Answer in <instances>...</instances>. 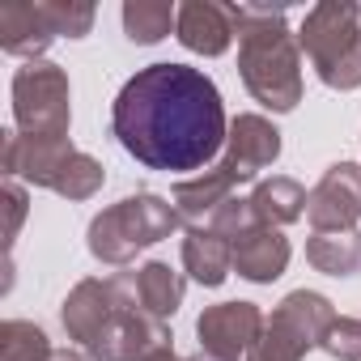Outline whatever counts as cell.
I'll list each match as a JSON object with an SVG mask.
<instances>
[{"mask_svg":"<svg viewBox=\"0 0 361 361\" xmlns=\"http://www.w3.org/2000/svg\"><path fill=\"white\" fill-rule=\"evenodd\" d=\"M289 255H293V247H289V238L281 230L255 226L251 234H243L234 243V272L243 281H251V285H272V281L285 276Z\"/></svg>","mask_w":361,"mask_h":361,"instance_id":"cell-14","label":"cell"},{"mask_svg":"<svg viewBox=\"0 0 361 361\" xmlns=\"http://www.w3.org/2000/svg\"><path fill=\"white\" fill-rule=\"evenodd\" d=\"M336 323V310L323 293L314 289H293L276 302V310L268 314V327L259 336V353L276 357V361H302L310 348L323 344L327 327Z\"/></svg>","mask_w":361,"mask_h":361,"instance_id":"cell-6","label":"cell"},{"mask_svg":"<svg viewBox=\"0 0 361 361\" xmlns=\"http://www.w3.org/2000/svg\"><path fill=\"white\" fill-rule=\"evenodd\" d=\"M115 285H119V306L106 319V327L98 331V340L85 348V357L90 361H140L153 348H166L174 336L161 319L140 310L136 289H132V272H115Z\"/></svg>","mask_w":361,"mask_h":361,"instance_id":"cell-7","label":"cell"},{"mask_svg":"<svg viewBox=\"0 0 361 361\" xmlns=\"http://www.w3.org/2000/svg\"><path fill=\"white\" fill-rule=\"evenodd\" d=\"M247 200H251L259 226L285 230V226H293L298 217H306V200H310V192L298 183V178H289V174H272V178H259Z\"/></svg>","mask_w":361,"mask_h":361,"instance_id":"cell-17","label":"cell"},{"mask_svg":"<svg viewBox=\"0 0 361 361\" xmlns=\"http://www.w3.org/2000/svg\"><path fill=\"white\" fill-rule=\"evenodd\" d=\"M102 183H106V170H102V161L77 149V153L64 161V170L56 174L51 192H56V196H64V200H94V196L102 192Z\"/></svg>","mask_w":361,"mask_h":361,"instance_id":"cell-22","label":"cell"},{"mask_svg":"<svg viewBox=\"0 0 361 361\" xmlns=\"http://www.w3.org/2000/svg\"><path fill=\"white\" fill-rule=\"evenodd\" d=\"M268 327V314L255 302H217L204 306L196 319V336H200V353L221 357V361H247V353L259 344Z\"/></svg>","mask_w":361,"mask_h":361,"instance_id":"cell-8","label":"cell"},{"mask_svg":"<svg viewBox=\"0 0 361 361\" xmlns=\"http://www.w3.org/2000/svg\"><path fill=\"white\" fill-rule=\"evenodd\" d=\"M298 47L327 90H361V5L353 0H319L306 9Z\"/></svg>","mask_w":361,"mask_h":361,"instance_id":"cell-3","label":"cell"},{"mask_svg":"<svg viewBox=\"0 0 361 361\" xmlns=\"http://www.w3.org/2000/svg\"><path fill=\"white\" fill-rule=\"evenodd\" d=\"M183 268H188V276L196 285L217 289L234 272V243H226L209 226H188V234H183Z\"/></svg>","mask_w":361,"mask_h":361,"instance_id":"cell-16","label":"cell"},{"mask_svg":"<svg viewBox=\"0 0 361 361\" xmlns=\"http://www.w3.org/2000/svg\"><path fill=\"white\" fill-rule=\"evenodd\" d=\"M51 361H90V357H85V353H73V348H64V353H56Z\"/></svg>","mask_w":361,"mask_h":361,"instance_id":"cell-28","label":"cell"},{"mask_svg":"<svg viewBox=\"0 0 361 361\" xmlns=\"http://www.w3.org/2000/svg\"><path fill=\"white\" fill-rule=\"evenodd\" d=\"M13 128L26 140H73V85L60 64L35 60L13 73Z\"/></svg>","mask_w":361,"mask_h":361,"instance_id":"cell-5","label":"cell"},{"mask_svg":"<svg viewBox=\"0 0 361 361\" xmlns=\"http://www.w3.org/2000/svg\"><path fill=\"white\" fill-rule=\"evenodd\" d=\"M111 136L145 170H204L230 136L221 90L192 64H145L111 102Z\"/></svg>","mask_w":361,"mask_h":361,"instance_id":"cell-1","label":"cell"},{"mask_svg":"<svg viewBox=\"0 0 361 361\" xmlns=\"http://www.w3.org/2000/svg\"><path fill=\"white\" fill-rule=\"evenodd\" d=\"M259 226V217H255V209H251V200L247 196H234V200H226L217 213H213V221H209V230H217L226 243H238L243 234H251Z\"/></svg>","mask_w":361,"mask_h":361,"instance_id":"cell-24","label":"cell"},{"mask_svg":"<svg viewBox=\"0 0 361 361\" xmlns=\"http://www.w3.org/2000/svg\"><path fill=\"white\" fill-rule=\"evenodd\" d=\"M178 209L174 200L166 196H153V192H136V196H123L119 204L102 209L90 230H85V247L98 264H111V268H123L132 264L140 251H149L153 243L170 238L178 230Z\"/></svg>","mask_w":361,"mask_h":361,"instance_id":"cell-4","label":"cell"},{"mask_svg":"<svg viewBox=\"0 0 361 361\" xmlns=\"http://www.w3.org/2000/svg\"><path fill=\"white\" fill-rule=\"evenodd\" d=\"M247 361H276V357H268V353H259V348H251V353H247Z\"/></svg>","mask_w":361,"mask_h":361,"instance_id":"cell-29","label":"cell"},{"mask_svg":"<svg viewBox=\"0 0 361 361\" xmlns=\"http://www.w3.org/2000/svg\"><path fill=\"white\" fill-rule=\"evenodd\" d=\"M56 43V30L43 13V5H30V0H9L0 5V51L18 56L26 64L43 60L47 47Z\"/></svg>","mask_w":361,"mask_h":361,"instance_id":"cell-13","label":"cell"},{"mask_svg":"<svg viewBox=\"0 0 361 361\" xmlns=\"http://www.w3.org/2000/svg\"><path fill=\"white\" fill-rule=\"evenodd\" d=\"M306 221H310V234H336V230L361 226V166L357 161H336L323 170V178L310 188V200H306Z\"/></svg>","mask_w":361,"mask_h":361,"instance_id":"cell-9","label":"cell"},{"mask_svg":"<svg viewBox=\"0 0 361 361\" xmlns=\"http://www.w3.org/2000/svg\"><path fill=\"white\" fill-rule=\"evenodd\" d=\"M115 306H119V285H115V276H85V281H77L73 289H68V298H64V306H60V323H64V331H68V340L85 353L94 340H98V331L106 327V319L115 314Z\"/></svg>","mask_w":361,"mask_h":361,"instance_id":"cell-11","label":"cell"},{"mask_svg":"<svg viewBox=\"0 0 361 361\" xmlns=\"http://www.w3.org/2000/svg\"><path fill=\"white\" fill-rule=\"evenodd\" d=\"M188 361H221V357H209V353H192Z\"/></svg>","mask_w":361,"mask_h":361,"instance_id":"cell-30","label":"cell"},{"mask_svg":"<svg viewBox=\"0 0 361 361\" xmlns=\"http://www.w3.org/2000/svg\"><path fill=\"white\" fill-rule=\"evenodd\" d=\"M281 157V132L272 119L264 115H238L230 119V136L221 149V170L234 178V183H247V178H259V170H268Z\"/></svg>","mask_w":361,"mask_h":361,"instance_id":"cell-10","label":"cell"},{"mask_svg":"<svg viewBox=\"0 0 361 361\" xmlns=\"http://www.w3.org/2000/svg\"><path fill=\"white\" fill-rule=\"evenodd\" d=\"M56 348L47 331L30 319H5L0 323V361H51Z\"/></svg>","mask_w":361,"mask_h":361,"instance_id":"cell-21","label":"cell"},{"mask_svg":"<svg viewBox=\"0 0 361 361\" xmlns=\"http://www.w3.org/2000/svg\"><path fill=\"white\" fill-rule=\"evenodd\" d=\"M174 26H178V5H166V0H128L123 5V35H128V43L153 47Z\"/></svg>","mask_w":361,"mask_h":361,"instance_id":"cell-20","label":"cell"},{"mask_svg":"<svg viewBox=\"0 0 361 361\" xmlns=\"http://www.w3.org/2000/svg\"><path fill=\"white\" fill-rule=\"evenodd\" d=\"M0 200H5V247L13 251V243H18V234H22V221H26V213H30V196H26V188L18 183V178H5L0 183Z\"/></svg>","mask_w":361,"mask_h":361,"instance_id":"cell-26","label":"cell"},{"mask_svg":"<svg viewBox=\"0 0 361 361\" xmlns=\"http://www.w3.org/2000/svg\"><path fill=\"white\" fill-rule=\"evenodd\" d=\"M319 348L327 357H336V361H361V319L336 314V323L327 327V336H323Z\"/></svg>","mask_w":361,"mask_h":361,"instance_id":"cell-25","label":"cell"},{"mask_svg":"<svg viewBox=\"0 0 361 361\" xmlns=\"http://www.w3.org/2000/svg\"><path fill=\"white\" fill-rule=\"evenodd\" d=\"M238 35V77L247 94L272 115H289L302 102V47L289 35V13L272 5H226Z\"/></svg>","mask_w":361,"mask_h":361,"instance_id":"cell-2","label":"cell"},{"mask_svg":"<svg viewBox=\"0 0 361 361\" xmlns=\"http://www.w3.org/2000/svg\"><path fill=\"white\" fill-rule=\"evenodd\" d=\"M174 39L183 43L192 56H226L230 43L238 39L234 35V22H230V9L217 5V0H188L178 5V26H174Z\"/></svg>","mask_w":361,"mask_h":361,"instance_id":"cell-12","label":"cell"},{"mask_svg":"<svg viewBox=\"0 0 361 361\" xmlns=\"http://www.w3.org/2000/svg\"><path fill=\"white\" fill-rule=\"evenodd\" d=\"M140 361H183V357H178V353L166 344V348H153V353H149V357H140Z\"/></svg>","mask_w":361,"mask_h":361,"instance_id":"cell-27","label":"cell"},{"mask_svg":"<svg viewBox=\"0 0 361 361\" xmlns=\"http://www.w3.org/2000/svg\"><path fill=\"white\" fill-rule=\"evenodd\" d=\"M132 289H136V302L140 310H149L153 319H170L178 306H183V293H188V276L174 272L170 264L161 259H149L140 268H132Z\"/></svg>","mask_w":361,"mask_h":361,"instance_id":"cell-18","label":"cell"},{"mask_svg":"<svg viewBox=\"0 0 361 361\" xmlns=\"http://www.w3.org/2000/svg\"><path fill=\"white\" fill-rule=\"evenodd\" d=\"M39 5H43V13L51 22L56 39H85L94 30L98 9L90 5V0H39Z\"/></svg>","mask_w":361,"mask_h":361,"instance_id":"cell-23","label":"cell"},{"mask_svg":"<svg viewBox=\"0 0 361 361\" xmlns=\"http://www.w3.org/2000/svg\"><path fill=\"white\" fill-rule=\"evenodd\" d=\"M234 178L221 170V166H209V170H200V174H192V178H183V183H174V209H178V217H183L188 226H209L213 221V213L226 204V200H234Z\"/></svg>","mask_w":361,"mask_h":361,"instance_id":"cell-15","label":"cell"},{"mask_svg":"<svg viewBox=\"0 0 361 361\" xmlns=\"http://www.w3.org/2000/svg\"><path fill=\"white\" fill-rule=\"evenodd\" d=\"M306 259L323 276H361V226L336 234H310Z\"/></svg>","mask_w":361,"mask_h":361,"instance_id":"cell-19","label":"cell"}]
</instances>
